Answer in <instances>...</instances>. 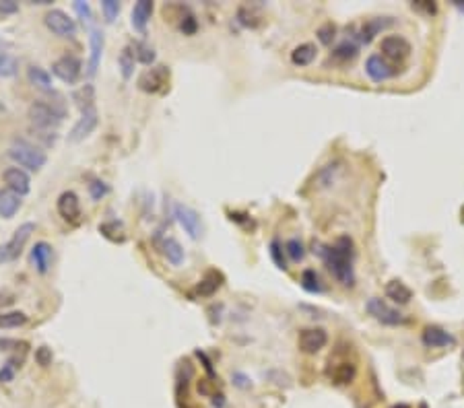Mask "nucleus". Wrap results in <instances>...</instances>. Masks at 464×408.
Masks as SVG:
<instances>
[{"instance_id":"obj_1","label":"nucleus","mask_w":464,"mask_h":408,"mask_svg":"<svg viewBox=\"0 0 464 408\" xmlns=\"http://www.w3.org/2000/svg\"><path fill=\"white\" fill-rule=\"evenodd\" d=\"M314 252H318L322 256V260L326 262L328 270L334 274V278L343 285V287H353L355 283V270H353V241L351 237L343 235L336 239L334 245H316L314 243Z\"/></svg>"},{"instance_id":"obj_2","label":"nucleus","mask_w":464,"mask_h":408,"mask_svg":"<svg viewBox=\"0 0 464 408\" xmlns=\"http://www.w3.org/2000/svg\"><path fill=\"white\" fill-rule=\"evenodd\" d=\"M6 155L17 163V167L25 170V172H39L48 163V155L39 147H35L27 141H14L8 147Z\"/></svg>"},{"instance_id":"obj_3","label":"nucleus","mask_w":464,"mask_h":408,"mask_svg":"<svg viewBox=\"0 0 464 408\" xmlns=\"http://www.w3.org/2000/svg\"><path fill=\"white\" fill-rule=\"evenodd\" d=\"M31 124H35L37 128L41 130H50V128H56L62 118H64V110L54 105V103H46V101H33L29 105V112H27Z\"/></svg>"},{"instance_id":"obj_4","label":"nucleus","mask_w":464,"mask_h":408,"mask_svg":"<svg viewBox=\"0 0 464 408\" xmlns=\"http://www.w3.org/2000/svg\"><path fill=\"white\" fill-rule=\"evenodd\" d=\"M33 231H35V225L33 223H23L21 227H17L14 233H12V237L6 243L0 245V264L14 262L23 254V249H25V245H27V241H29V237H31Z\"/></svg>"},{"instance_id":"obj_5","label":"nucleus","mask_w":464,"mask_h":408,"mask_svg":"<svg viewBox=\"0 0 464 408\" xmlns=\"http://www.w3.org/2000/svg\"><path fill=\"white\" fill-rule=\"evenodd\" d=\"M43 23L58 37H74L77 35V21L68 12H64L62 8L48 10L46 17H43Z\"/></svg>"},{"instance_id":"obj_6","label":"nucleus","mask_w":464,"mask_h":408,"mask_svg":"<svg viewBox=\"0 0 464 408\" xmlns=\"http://www.w3.org/2000/svg\"><path fill=\"white\" fill-rule=\"evenodd\" d=\"M174 216L178 221V225L184 229V233H188L190 239H199L203 235V221L201 214L182 203L174 204Z\"/></svg>"},{"instance_id":"obj_7","label":"nucleus","mask_w":464,"mask_h":408,"mask_svg":"<svg viewBox=\"0 0 464 408\" xmlns=\"http://www.w3.org/2000/svg\"><path fill=\"white\" fill-rule=\"evenodd\" d=\"M52 72L66 85H74L81 74H83V62L72 56V54H64L60 56L54 64H52Z\"/></svg>"},{"instance_id":"obj_8","label":"nucleus","mask_w":464,"mask_h":408,"mask_svg":"<svg viewBox=\"0 0 464 408\" xmlns=\"http://www.w3.org/2000/svg\"><path fill=\"white\" fill-rule=\"evenodd\" d=\"M365 72H367V76L372 81L382 83V81H388V79L399 76L401 68H399V64H392L390 60H386L382 54H372L365 60Z\"/></svg>"},{"instance_id":"obj_9","label":"nucleus","mask_w":464,"mask_h":408,"mask_svg":"<svg viewBox=\"0 0 464 408\" xmlns=\"http://www.w3.org/2000/svg\"><path fill=\"white\" fill-rule=\"evenodd\" d=\"M380 50H382V56L386 60H390L392 64H401V62H405L411 56L413 48H411V43L403 35H388V37L382 39Z\"/></svg>"},{"instance_id":"obj_10","label":"nucleus","mask_w":464,"mask_h":408,"mask_svg":"<svg viewBox=\"0 0 464 408\" xmlns=\"http://www.w3.org/2000/svg\"><path fill=\"white\" fill-rule=\"evenodd\" d=\"M170 83V68L168 66H153L139 76V89L145 93H159Z\"/></svg>"},{"instance_id":"obj_11","label":"nucleus","mask_w":464,"mask_h":408,"mask_svg":"<svg viewBox=\"0 0 464 408\" xmlns=\"http://www.w3.org/2000/svg\"><path fill=\"white\" fill-rule=\"evenodd\" d=\"M365 309H367V314L374 316L378 322L388 324V326H399V324H405V322H407V320L403 318V314H399L396 309H392L390 305H386V303H384L382 299H378V297L367 299Z\"/></svg>"},{"instance_id":"obj_12","label":"nucleus","mask_w":464,"mask_h":408,"mask_svg":"<svg viewBox=\"0 0 464 408\" xmlns=\"http://www.w3.org/2000/svg\"><path fill=\"white\" fill-rule=\"evenodd\" d=\"M297 343H299V349L305 355H316V353H320L326 347L328 334H326L324 328H305V330L299 332Z\"/></svg>"},{"instance_id":"obj_13","label":"nucleus","mask_w":464,"mask_h":408,"mask_svg":"<svg viewBox=\"0 0 464 408\" xmlns=\"http://www.w3.org/2000/svg\"><path fill=\"white\" fill-rule=\"evenodd\" d=\"M97 124H99L97 110L83 112L81 118L77 120V124L72 126V130H70V134H68V141H70V143H81V141H85L89 134H93V130L97 128Z\"/></svg>"},{"instance_id":"obj_14","label":"nucleus","mask_w":464,"mask_h":408,"mask_svg":"<svg viewBox=\"0 0 464 408\" xmlns=\"http://www.w3.org/2000/svg\"><path fill=\"white\" fill-rule=\"evenodd\" d=\"M2 180H4V184H6V188L12 190L14 194H19L21 198L27 196L29 190H31V178H29V174H27L25 170H21V167H8V170H4Z\"/></svg>"},{"instance_id":"obj_15","label":"nucleus","mask_w":464,"mask_h":408,"mask_svg":"<svg viewBox=\"0 0 464 408\" xmlns=\"http://www.w3.org/2000/svg\"><path fill=\"white\" fill-rule=\"evenodd\" d=\"M89 45H91V56H89V62H87V76H95L97 74V68L101 64L103 48H105V35H103V31L99 27H93L91 29Z\"/></svg>"},{"instance_id":"obj_16","label":"nucleus","mask_w":464,"mask_h":408,"mask_svg":"<svg viewBox=\"0 0 464 408\" xmlns=\"http://www.w3.org/2000/svg\"><path fill=\"white\" fill-rule=\"evenodd\" d=\"M56 210L66 223H77L81 218V201L72 190H66L58 196L56 201Z\"/></svg>"},{"instance_id":"obj_17","label":"nucleus","mask_w":464,"mask_h":408,"mask_svg":"<svg viewBox=\"0 0 464 408\" xmlns=\"http://www.w3.org/2000/svg\"><path fill=\"white\" fill-rule=\"evenodd\" d=\"M29 258H31L33 268H35L39 274H46V272L50 270V266H52L54 249H52V245H50L48 241H37V243L31 247Z\"/></svg>"},{"instance_id":"obj_18","label":"nucleus","mask_w":464,"mask_h":408,"mask_svg":"<svg viewBox=\"0 0 464 408\" xmlns=\"http://www.w3.org/2000/svg\"><path fill=\"white\" fill-rule=\"evenodd\" d=\"M421 340L427 349H444V347L456 345V338L450 332H446L444 328H438V326H427L423 330Z\"/></svg>"},{"instance_id":"obj_19","label":"nucleus","mask_w":464,"mask_h":408,"mask_svg":"<svg viewBox=\"0 0 464 408\" xmlns=\"http://www.w3.org/2000/svg\"><path fill=\"white\" fill-rule=\"evenodd\" d=\"M151 14H153V2L151 0H139L132 6V19H130L134 31L145 33L147 31V25L151 21Z\"/></svg>"},{"instance_id":"obj_20","label":"nucleus","mask_w":464,"mask_h":408,"mask_svg":"<svg viewBox=\"0 0 464 408\" xmlns=\"http://www.w3.org/2000/svg\"><path fill=\"white\" fill-rule=\"evenodd\" d=\"M161 254H163V258H165L172 266H182L184 260H186L184 247H182L180 241L174 239V237H165V239L161 241Z\"/></svg>"},{"instance_id":"obj_21","label":"nucleus","mask_w":464,"mask_h":408,"mask_svg":"<svg viewBox=\"0 0 464 408\" xmlns=\"http://www.w3.org/2000/svg\"><path fill=\"white\" fill-rule=\"evenodd\" d=\"M392 25V19L390 17H376V19H370V21H365V25L361 27V31H359V39L363 41V43H370L382 29H386V27H390Z\"/></svg>"},{"instance_id":"obj_22","label":"nucleus","mask_w":464,"mask_h":408,"mask_svg":"<svg viewBox=\"0 0 464 408\" xmlns=\"http://www.w3.org/2000/svg\"><path fill=\"white\" fill-rule=\"evenodd\" d=\"M21 196L14 194L12 190H0V216L2 218H12L17 210L21 208Z\"/></svg>"},{"instance_id":"obj_23","label":"nucleus","mask_w":464,"mask_h":408,"mask_svg":"<svg viewBox=\"0 0 464 408\" xmlns=\"http://www.w3.org/2000/svg\"><path fill=\"white\" fill-rule=\"evenodd\" d=\"M27 79H29V83H31L35 89L46 91V93L52 91V76H50V72L43 70L41 66H35V64L29 66V68H27Z\"/></svg>"},{"instance_id":"obj_24","label":"nucleus","mask_w":464,"mask_h":408,"mask_svg":"<svg viewBox=\"0 0 464 408\" xmlns=\"http://www.w3.org/2000/svg\"><path fill=\"white\" fill-rule=\"evenodd\" d=\"M223 285V276L219 274V272H215V270H209L207 274H205V278L199 283V287H196V295H201V297H211V295H215L217 293V289Z\"/></svg>"},{"instance_id":"obj_25","label":"nucleus","mask_w":464,"mask_h":408,"mask_svg":"<svg viewBox=\"0 0 464 408\" xmlns=\"http://www.w3.org/2000/svg\"><path fill=\"white\" fill-rule=\"evenodd\" d=\"M386 295H388V299H392V301L399 303V305H407V303L413 299L411 289H409L405 283H401V280H390V283L386 285Z\"/></svg>"},{"instance_id":"obj_26","label":"nucleus","mask_w":464,"mask_h":408,"mask_svg":"<svg viewBox=\"0 0 464 408\" xmlns=\"http://www.w3.org/2000/svg\"><path fill=\"white\" fill-rule=\"evenodd\" d=\"M72 99L79 105L81 114L89 112V110H95V89H93V85H83L81 89H77L72 93Z\"/></svg>"},{"instance_id":"obj_27","label":"nucleus","mask_w":464,"mask_h":408,"mask_svg":"<svg viewBox=\"0 0 464 408\" xmlns=\"http://www.w3.org/2000/svg\"><path fill=\"white\" fill-rule=\"evenodd\" d=\"M355 374H357L355 365H353V363H349V361H345V363H339V365H336L334 369H330V371H328L330 380H332L334 384H339V386L351 384V382H353V378H355Z\"/></svg>"},{"instance_id":"obj_28","label":"nucleus","mask_w":464,"mask_h":408,"mask_svg":"<svg viewBox=\"0 0 464 408\" xmlns=\"http://www.w3.org/2000/svg\"><path fill=\"white\" fill-rule=\"evenodd\" d=\"M316 54H318V50H316L314 43H301V45H297V48L291 52V62H293L295 66H307V64L314 62Z\"/></svg>"},{"instance_id":"obj_29","label":"nucleus","mask_w":464,"mask_h":408,"mask_svg":"<svg viewBox=\"0 0 464 408\" xmlns=\"http://www.w3.org/2000/svg\"><path fill=\"white\" fill-rule=\"evenodd\" d=\"M27 314L23 312H0V330H10V328H21L27 324Z\"/></svg>"},{"instance_id":"obj_30","label":"nucleus","mask_w":464,"mask_h":408,"mask_svg":"<svg viewBox=\"0 0 464 408\" xmlns=\"http://www.w3.org/2000/svg\"><path fill=\"white\" fill-rule=\"evenodd\" d=\"M118 64H120V70H122V76L128 81L134 72V64H137V58H134V52H132V45H126L118 58Z\"/></svg>"},{"instance_id":"obj_31","label":"nucleus","mask_w":464,"mask_h":408,"mask_svg":"<svg viewBox=\"0 0 464 408\" xmlns=\"http://www.w3.org/2000/svg\"><path fill=\"white\" fill-rule=\"evenodd\" d=\"M132 52H134V58H137V62H141V64H145V66H151V64L155 62V58H157L155 50H153L151 45L143 43V41H137V43H132Z\"/></svg>"},{"instance_id":"obj_32","label":"nucleus","mask_w":464,"mask_h":408,"mask_svg":"<svg viewBox=\"0 0 464 408\" xmlns=\"http://www.w3.org/2000/svg\"><path fill=\"white\" fill-rule=\"evenodd\" d=\"M299 283H301V289L307 291V293H322L324 291V287L320 283V276L312 268H307V270L301 272V280Z\"/></svg>"},{"instance_id":"obj_33","label":"nucleus","mask_w":464,"mask_h":408,"mask_svg":"<svg viewBox=\"0 0 464 408\" xmlns=\"http://www.w3.org/2000/svg\"><path fill=\"white\" fill-rule=\"evenodd\" d=\"M17 72H19V60L8 52H0V79L14 76Z\"/></svg>"},{"instance_id":"obj_34","label":"nucleus","mask_w":464,"mask_h":408,"mask_svg":"<svg viewBox=\"0 0 464 408\" xmlns=\"http://www.w3.org/2000/svg\"><path fill=\"white\" fill-rule=\"evenodd\" d=\"M357 52H359V45H357L355 41L345 39L343 43L336 45V50L332 52V56H334L336 60H351V58L357 56Z\"/></svg>"},{"instance_id":"obj_35","label":"nucleus","mask_w":464,"mask_h":408,"mask_svg":"<svg viewBox=\"0 0 464 408\" xmlns=\"http://www.w3.org/2000/svg\"><path fill=\"white\" fill-rule=\"evenodd\" d=\"M21 361H23V359H19V357H10V359L0 367V384H8V382H12L17 369L21 367Z\"/></svg>"},{"instance_id":"obj_36","label":"nucleus","mask_w":464,"mask_h":408,"mask_svg":"<svg viewBox=\"0 0 464 408\" xmlns=\"http://www.w3.org/2000/svg\"><path fill=\"white\" fill-rule=\"evenodd\" d=\"M285 252H287V256H289L293 262H301V260H303V256H305L303 243H301L297 237L287 239V243H285Z\"/></svg>"},{"instance_id":"obj_37","label":"nucleus","mask_w":464,"mask_h":408,"mask_svg":"<svg viewBox=\"0 0 464 408\" xmlns=\"http://www.w3.org/2000/svg\"><path fill=\"white\" fill-rule=\"evenodd\" d=\"M101 12H103V17H105L108 23H114L116 17H118V12H120V2H116V0H103L101 2Z\"/></svg>"},{"instance_id":"obj_38","label":"nucleus","mask_w":464,"mask_h":408,"mask_svg":"<svg viewBox=\"0 0 464 408\" xmlns=\"http://www.w3.org/2000/svg\"><path fill=\"white\" fill-rule=\"evenodd\" d=\"M108 192H110V186L105 182H101V180H91L89 182V194H91L93 201H101Z\"/></svg>"},{"instance_id":"obj_39","label":"nucleus","mask_w":464,"mask_h":408,"mask_svg":"<svg viewBox=\"0 0 464 408\" xmlns=\"http://www.w3.org/2000/svg\"><path fill=\"white\" fill-rule=\"evenodd\" d=\"M334 33H336V27L332 23H326L318 29V39L324 43V45H330L332 39H334Z\"/></svg>"},{"instance_id":"obj_40","label":"nucleus","mask_w":464,"mask_h":408,"mask_svg":"<svg viewBox=\"0 0 464 408\" xmlns=\"http://www.w3.org/2000/svg\"><path fill=\"white\" fill-rule=\"evenodd\" d=\"M180 29H182V33H184V35H194V33H196L199 23H196V19H194V14H192V12H188L186 17H182Z\"/></svg>"},{"instance_id":"obj_41","label":"nucleus","mask_w":464,"mask_h":408,"mask_svg":"<svg viewBox=\"0 0 464 408\" xmlns=\"http://www.w3.org/2000/svg\"><path fill=\"white\" fill-rule=\"evenodd\" d=\"M270 256H272L274 264H276L281 270H287V262H285L283 247H281V243H279V241H272V243H270Z\"/></svg>"},{"instance_id":"obj_42","label":"nucleus","mask_w":464,"mask_h":408,"mask_svg":"<svg viewBox=\"0 0 464 408\" xmlns=\"http://www.w3.org/2000/svg\"><path fill=\"white\" fill-rule=\"evenodd\" d=\"M74 10H77V14L83 19V23H91L93 21V12H91V6H89V2H83V0H77L74 4Z\"/></svg>"},{"instance_id":"obj_43","label":"nucleus","mask_w":464,"mask_h":408,"mask_svg":"<svg viewBox=\"0 0 464 408\" xmlns=\"http://www.w3.org/2000/svg\"><path fill=\"white\" fill-rule=\"evenodd\" d=\"M35 359H37V363H39L41 367H48V365L52 363V351H50L48 347H39V349L35 351Z\"/></svg>"},{"instance_id":"obj_44","label":"nucleus","mask_w":464,"mask_h":408,"mask_svg":"<svg viewBox=\"0 0 464 408\" xmlns=\"http://www.w3.org/2000/svg\"><path fill=\"white\" fill-rule=\"evenodd\" d=\"M19 10V4L14 0H0V17L4 14H14Z\"/></svg>"},{"instance_id":"obj_45","label":"nucleus","mask_w":464,"mask_h":408,"mask_svg":"<svg viewBox=\"0 0 464 408\" xmlns=\"http://www.w3.org/2000/svg\"><path fill=\"white\" fill-rule=\"evenodd\" d=\"M19 347H27V345L19 343V340H10V338H0V351H12V349H19Z\"/></svg>"},{"instance_id":"obj_46","label":"nucleus","mask_w":464,"mask_h":408,"mask_svg":"<svg viewBox=\"0 0 464 408\" xmlns=\"http://www.w3.org/2000/svg\"><path fill=\"white\" fill-rule=\"evenodd\" d=\"M233 384H235L237 388H243V390L252 386V384H250V380H248L243 374H233Z\"/></svg>"},{"instance_id":"obj_47","label":"nucleus","mask_w":464,"mask_h":408,"mask_svg":"<svg viewBox=\"0 0 464 408\" xmlns=\"http://www.w3.org/2000/svg\"><path fill=\"white\" fill-rule=\"evenodd\" d=\"M413 6H417V8H423V10H427V12H436V4H430V2H425V0H421V2H415Z\"/></svg>"},{"instance_id":"obj_48","label":"nucleus","mask_w":464,"mask_h":408,"mask_svg":"<svg viewBox=\"0 0 464 408\" xmlns=\"http://www.w3.org/2000/svg\"><path fill=\"white\" fill-rule=\"evenodd\" d=\"M2 48H8V41H6V39H2V37H0V50H2Z\"/></svg>"},{"instance_id":"obj_49","label":"nucleus","mask_w":464,"mask_h":408,"mask_svg":"<svg viewBox=\"0 0 464 408\" xmlns=\"http://www.w3.org/2000/svg\"><path fill=\"white\" fill-rule=\"evenodd\" d=\"M461 214H463V223H464V206H463V212H461Z\"/></svg>"}]
</instances>
